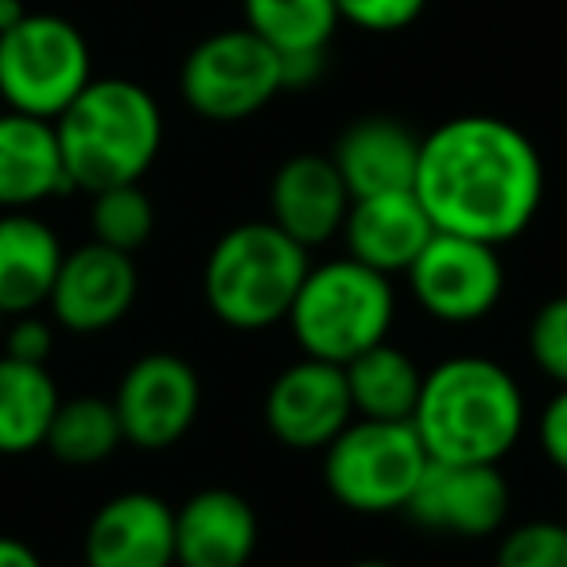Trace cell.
Masks as SVG:
<instances>
[{
	"label": "cell",
	"instance_id": "5",
	"mask_svg": "<svg viewBox=\"0 0 567 567\" xmlns=\"http://www.w3.org/2000/svg\"><path fill=\"white\" fill-rule=\"evenodd\" d=\"M393 319V276L373 272L354 257H339L308 268L284 323L292 327L303 358L347 365L378 342H389Z\"/></svg>",
	"mask_w": 567,
	"mask_h": 567
},
{
	"label": "cell",
	"instance_id": "19",
	"mask_svg": "<svg viewBox=\"0 0 567 567\" xmlns=\"http://www.w3.org/2000/svg\"><path fill=\"white\" fill-rule=\"evenodd\" d=\"M63 152L55 121L28 113H0V210H32L55 195H66Z\"/></svg>",
	"mask_w": 567,
	"mask_h": 567
},
{
	"label": "cell",
	"instance_id": "14",
	"mask_svg": "<svg viewBox=\"0 0 567 567\" xmlns=\"http://www.w3.org/2000/svg\"><path fill=\"white\" fill-rule=\"evenodd\" d=\"M86 567H175V509L148 489H128L90 517Z\"/></svg>",
	"mask_w": 567,
	"mask_h": 567
},
{
	"label": "cell",
	"instance_id": "21",
	"mask_svg": "<svg viewBox=\"0 0 567 567\" xmlns=\"http://www.w3.org/2000/svg\"><path fill=\"white\" fill-rule=\"evenodd\" d=\"M59 404L63 396L48 365L0 354V455L43 447Z\"/></svg>",
	"mask_w": 567,
	"mask_h": 567
},
{
	"label": "cell",
	"instance_id": "12",
	"mask_svg": "<svg viewBox=\"0 0 567 567\" xmlns=\"http://www.w3.org/2000/svg\"><path fill=\"white\" fill-rule=\"evenodd\" d=\"M136 296H141V272H136L133 252L86 241L63 252L55 288L48 296L51 323L71 334L113 331L133 311Z\"/></svg>",
	"mask_w": 567,
	"mask_h": 567
},
{
	"label": "cell",
	"instance_id": "29",
	"mask_svg": "<svg viewBox=\"0 0 567 567\" xmlns=\"http://www.w3.org/2000/svg\"><path fill=\"white\" fill-rule=\"evenodd\" d=\"M51 350H55V327H51L48 319L35 316V311H28V316H12V323L4 327V354L9 358L48 365Z\"/></svg>",
	"mask_w": 567,
	"mask_h": 567
},
{
	"label": "cell",
	"instance_id": "27",
	"mask_svg": "<svg viewBox=\"0 0 567 567\" xmlns=\"http://www.w3.org/2000/svg\"><path fill=\"white\" fill-rule=\"evenodd\" d=\"M525 347L533 365L556 385H567V296H551L528 319Z\"/></svg>",
	"mask_w": 567,
	"mask_h": 567
},
{
	"label": "cell",
	"instance_id": "13",
	"mask_svg": "<svg viewBox=\"0 0 567 567\" xmlns=\"http://www.w3.org/2000/svg\"><path fill=\"white\" fill-rule=\"evenodd\" d=\"M354 420L342 365L300 358L284 365L265 393V424L292 451H323Z\"/></svg>",
	"mask_w": 567,
	"mask_h": 567
},
{
	"label": "cell",
	"instance_id": "17",
	"mask_svg": "<svg viewBox=\"0 0 567 567\" xmlns=\"http://www.w3.org/2000/svg\"><path fill=\"white\" fill-rule=\"evenodd\" d=\"M339 237L350 249L347 257H354L358 265L396 276L409 272L412 260L435 237V226L420 206L416 190H393V195L354 198Z\"/></svg>",
	"mask_w": 567,
	"mask_h": 567
},
{
	"label": "cell",
	"instance_id": "28",
	"mask_svg": "<svg viewBox=\"0 0 567 567\" xmlns=\"http://www.w3.org/2000/svg\"><path fill=\"white\" fill-rule=\"evenodd\" d=\"M339 20H350L362 32H401L416 24L427 0H334Z\"/></svg>",
	"mask_w": 567,
	"mask_h": 567
},
{
	"label": "cell",
	"instance_id": "33",
	"mask_svg": "<svg viewBox=\"0 0 567 567\" xmlns=\"http://www.w3.org/2000/svg\"><path fill=\"white\" fill-rule=\"evenodd\" d=\"M347 567H396V564H385V559H354V564Z\"/></svg>",
	"mask_w": 567,
	"mask_h": 567
},
{
	"label": "cell",
	"instance_id": "22",
	"mask_svg": "<svg viewBox=\"0 0 567 567\" xmlns=\"http://www.w3.org/2000/svg\"><path fill=\"white\" fill-rule=\"evenodd\" d=\"M354 416L365 420H412L424 385V370L412 362L409 350L378 342L354 362L342 365Z\"/></svg>",
	"mask_w": 567,
	"mask_h": 567
},
{
	"label": "cell",
	"instance_id": "7",
	"mask_svg": "<svg viewBox=\"0 0 567 567\" xmlns=\"http://www.w3.org/2000/svg\"><path fill=\"white\" fill-rule=\"evenodd\" d=\"M94 79L90 43L71 20L28 12L0 35V97L28 117L55 121Z\"/></svg>",
	"mask_w": 567,
	"mask_h": 567
},
{
	"label": "cell",
	"instance_id": "11",
	"mask_svg": "<svg viewBox=\"0 0 567 567\" xmlns=\"http://www.w3.org/2000/svg\"><path fill=\"white\" fill-rule=\"evenodd\" d=\"M509 482L494 463H435L427 458L424 478L416 482L409 505V520L427 533L447 536H494L509 520Z\"/></svg>",
	"mask_w": 567,
	"mask_h": 567
},
{
	"label": "cell",
	"instance_id": "34",
	"mask_svg": "<svg viewBox=\"0 0 567 567\" xmlns=\"http://www.w3.org/2000/svg\"><path fill=\"white\" fill-rule=\"evenodd\" d=\"M4 319H9V316H4V311H0V339H4Z\"/></svg>",
	"mask_w": 567,
	"mask_h": 567
},
{
	"label": "cell",
	"instance_id": "18",
	"mask_svg": "<svg viewBox=\"0 0 567 567\" xmlns=\"http://www.w3.org/2000/svg\"><path fill=\"white\" fill-rule=\"evenodd\" d=\"M331 159L350 198L412 190L420 164V136L396 117H362L342 128Z\"/></svg>",
	"mask_w": 567,
	"mask_h": 567
},
{
	"label": "cell",
	"instance_id": "23",
	"mask_svg": "<svg viewBox=\"0 0 567 567\" xmlns=\"http://www.w3.org/2000/svg\"><path fill=\"white\" fill-rule=\"evenodd\" d=\"M245 28L276 55L327 51L339 28L334 0H245Z\"/></svg>",
	"mask_w": 567,
	"mask_h": 567
},
{
	"label": "cell",
	"instance_id": "15",
	"mask_svg": "<svg viewBox=\"0 0 567 567\" xmlns=\"http://www.w3.org/2000/svg\"><path fill=\"white\" fill-rule=\"evenodd\" d=\"M350 203L354 198L334 159L319 152H300L276 167L272 187H268V210H272L268 221L280 226L292 241H300L303 249H316L342 234Z\"/></svg>",
	"mask_w": 567,
	"mask_h": 567
},
{
	"label": "cell",
	"instance_id": "25",
	"mask_svg": "<svg viewBox=\"0 0 567 567\" xmlns=\"http://www.w3.org/2000/svg\"><path fill=\"white\" fill-rule=\"evenodd\" d=\"M152 229H156V206L144 195L141 183H121V187H105L90 195V234H94V241L121 252H136L141 245H148Z\"/></svg>",
	"mask_w": 567,
	"mask_h": 567
},
{
	"label": "cell",
	"instance_id": "32",
	"mask_svg": "<svg viewBox=\"0 0 567 567\" xmlns=\"http://www.w3.org/2000/svg\"><path fill=\"white\" fill-rule=\"evenodd\" d=\"M24 17H28L24 0H0V35L9 32V28H17Z\"/></svg>",
	"mask_w": 567,
	"mask_h": 567
},
{
	"label": "cell",
	"instance_id": "16",
	"mask_svg": "<svg viewBox=\"0 0 567 567\" xmlns=\"http://www.w3.org/2000/svg\"><path fill=\"white\" fill-rule=\"evenodd\" d=\"M257 544V509L237 489H198L175 509V567H249Z\"/></svg>",
	"mask_w": 567,
	"mask_h": 567
},
{
	"label": "cell",
	"instance_id": "1",
	"mask_svg": "<svg viewBox=\"0 0 567 567\" xmlns=\"http://www.w3.org/2000/svg\"><path fill=\"white\" fill-rule=\"evenodd\" d=\"M420 206L440 234L509 245L544 206V159L517 125L466 113L420 136Z\"/></svg>",
	"mask_w": 567,
	"mask_h": 567
},
{
	"label": "cell",
	"instance_id": "10",
	"mask_svg": "<svg viewBox=\"0 0 567 567\" xmlns=\"http://www.w3.org/2000/svg\"><path fill=\"white\" fill-rule=\"evenodd\" d=\"M113 409L125 443L141 451H167L195 427L203 409V378L183 354L156 350L125 370Z\"/></svg>",
	"mask_w": 567,
	"mask_h": 567
},
{
	"label": "cell",
	"instance_id": "8",
	"mask_svg": "<svg viewBox=\"0 0 567 567\" xmlns=\"http://www.w3.org/2000/svg\"><path fill=\"white\" fill-rule=\"evenodd\" d=\"M284 90L280 55L249 28L206 35L183 59L179 94L190 113L218 125H234L260 113Z\"/></svg>",
	"mask_w": 567,
	"mask_h": 567
},
{
	"label": "cell",
	"instance_id": "30",
	"mask_svg": "<svg viewBox=\"0 0 567 567\" xmlns=\"http://www.w3.org/2000/svg\"><path fill=\"white\" fill-rule=\"evenodd\" d=\"M540 451L559 474H567V385H559L540 412Z\"/></svg>",
	"mask_w": 567,
	"mask_h": 567
},
{
	"label": "cell",
	"instance_id": "26",
	"mask_svg": "<svg viewBox=\"0 0 567 567\" xmlns=\"http://www.w3.org/2000/svg\"><path fill=\"white\" fill-rule=\"evenodd\" d=\"M494 567H567L564 520H525L502 533Z\"/></svg>",
	"mask_w": 567,
	"mask_h": 567
},
{
	"label": "cell",
	"instance_id": "4",
	"mask_svg": "<svg viewBox=\"0 0 567 567\" xmlns=\"http://www.w3.org/2000/svg\"><path fill=\"white\" fill-rule=\"evenodd\" d=\"M308 252L272 221H241L226 229L203 265L210 316L245 334L284 323L311 268Z\"/></svg>",
	"mask_w": 567,
	"mask_h": 567
},
{
	"label": "cell",
	"instance_id": "3",
	"mask_svg": "<svg viewBox=\"0 0 567 567\" xmlns=\"http://www.w3.org/2000/svg\"><path fill=\"white\" fill-rule=\"evenodd\" d=\"M55 136L71 190L97 195L144 179L164 144V113L141 82L90 79L55 117Z\"/></svg>",
	"mask_w": 567,
	"mask_h": 567
},
{
	"label": "cell",
	"instance_id": "31",
	"mask_svg": "<svg viewBox=\"0 0 567 567\" xmlns=\"http://www.w3.org/2000/svg\"><path fill=\"white\" fill-rule=\"evenodd\" d=\"M0 567H43V559L20 536H0Z\"/></svg>",
	"mask_w": 567,
	"mask_h": 567
},
{
	"label": "cell",
	"instance_id": "20",
	"mask_svg": "<svg viewBox=\"0 0 567 567\" xmlns=\"http://www.w3.org/2000/svg\"><path fill=\"white\" fill-rule=\"evenodd\" d=\"M63 252L59 234L32 210H0V311L12 319L43 308Z\"/></svg>",
	"mask_w": 567,
	"mask_h": 567
},
{
	"label": "cell",
	"instance_id": "35",
	"mask_svg": "<svg viewBox=\"0 0 567 567\" xmlns=\"http://www.w3.org/2000/svg\"><path fill=\"white\" fill-rule=\"evenodd\" d=\"M564 525H567V517H564Z\"/></svg>",
	"mask_w": 567,
	"mask_h": 567
},
{
	"label": "cell",
	"instance_id": "2",
	"mask_svg": "<svg viewBox=\"0 0 567 567\" xmlns=\"http://www.w3.org/2000/svg\"><path fill=\"white\" fill-rule=\"evenodd\" d=\"M525 420L517 378L486 354H455L432 365L412 412V427L435 463L502 466L520 443Z\"/></svg>",
	"mask_w": 567,
	"mask_h": 567
},
{
	"label": "cell",
	"instance_id": "24",
	"mask_svg": "<svg viewBox=\"0 0 567 567\" xmlns=\"http://www.w3.org/2000/svg\"><path fill=\"white\" fill-rule=\"evenodd\" d=\"M121 443H125V432H121L113 401H105V396H74V401L59 404L43 447L66 466H97L117 455Z\"/></svg>",
	"mask_w": 567,
	"mask_h": 567
},
{
	"label": "cell",
	"instance_id": "6",
	"mask_svg": "<svg viewBox=\"0 0 567 567\" xmlns=\"http://www.w3.org/2000/svg\"><path fill=\"white\" fill-rule=\"evenodd\" d=\"M427 471V451L412 420L354 416L323 447V486L342 509L381 517L404 513Z\"/></svg>",
	"mask_w": 567,
	"mask_h": 567
},
{
	"label": "cell",
	"instance_id": "9",
	"mask_svg": "<svg viewBox=\"0 0 567 567\" xmlns=\"http://www.w3.org/2000/svg\"><path fill=\"white\" fill-rule=\"evenodd\" d=\"M404 276L420 308L440 323L455 327L486 319L505 296V265L497 257V245L440 229Z\"/></svg>",
	"mask_w": 567,
	"mask_h": 567
}]
</instances>
